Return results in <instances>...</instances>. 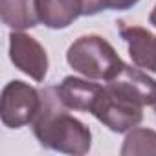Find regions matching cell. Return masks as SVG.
Segmentation results:
<instances>
[{
    "label": "cell",
    "instance_id": "6da1fadb",
    "mask_svg": "<svg viewBox=\"0 0 156 156\" xmlns=\"http://www.w3.org/2000/svg\"><path fill=\"white\" fill-rule=\"evenodd\" d=\"M42 105L33 119V134L44 149H51L64 154L83 156L92 147V132L81 121L73 118L61 101L57 87H46L41 90Z\"/></svg>",
    "mask_w": 156,
    "mask_h": 156
},
{
    "label": "cell",
    "instance_id": "7a4b0ae2",
    "mask_svg": "<svg viewBox=\"0 0 156 156\" xmlns=\"http://www.w3.org/2000/svg\"><path fill=\"white\" fill-rule=\"evenodd\" d=\"M66 61L73 72L105 83L110 81L125 64L114 46L101 35H83L75 39L66 51Z\"/></svg>",
    "mask_w": 156,
    "mask_h": 156
},
{
    "label": "cell",
    "instance_id": "3957f363",
    "mask_svg": "<svg viewBox=\"0 0 156 156\" xmlns=\"http://www.w3.org/2000/svg\"><path fill=\"white\" fill-rule=\"evenodd\" d=\"M98 121L108 127L112 132L123 134L138 127L143 119V105L121 94L119 90L105 85L90 112Z\"/></svg>",
    "mask_w": 156,
    "mask_h": 156
},
{
    "label": "cell",
    "instance_id": "277c9868",
    "mask_svg": "<svg viewBox=\"0 0 156 156\" xmlns=\"http://www.w3.org/2000/svg\"><path fill=\"white\" fill-rule=\"evenodd\" d=\"M42 105L41 90L24 83V81H9L0 98V118L8 129H22L31 125L37 118Z\"/></svg>",
    "mask_w": 156,
    "mask_h": 156
},
{
    "label": "cell",
    "instance_id": "5b68a950",
    "mask_svg": "<svg viewBox=\"0 0 156 156\" xmlns=\"http://www.w3.org/2000/svg\"><path fill=\"white\" fill-rule=\"evenodd\" d=\"M9 59L22 73L30 75L33 81L42 83L48 73V53L44 46L31 35L24 31L9 33Z\"/></svg>",
    "mask_w": 156,
    "mask_h": 156
},
{
    "label": "cell",
    "instance_id": "8992f818",
    "mask_svg": "<svg viewBox=\"0 0 156 156\" xmlns=\"http://www.w3.org/2000/svg\"><path fill=\"white\" fill-rule=\"evenodd\" d=\"M107 85H110L112 88L119 90L121 94L129 96L143 107L156 103V79L147 75V72L140 70L136 64H123L112 79L107 81Z\"/></svg>",
    "mask_w": 156,
    "mask_h": 156
},
{
    "label": "cell",
    "instance_id": "52a82bcc",
    "mask_svg": "<svg viewBox=\"0 0 156 156\" xmlns=\"http://www.w3.org/2000/svg\"><path fill=\"white\" fill-rule=\"evenodd\" d=\"M121 39L129 46V55L132 62L145 70V72H156V35H152L149 30L134 24H125L123 20L116 22Z\"/></svg>",
    "mask_w": 156,
    "mask_h": 156
},
{
    "label": "cell",
    "instance_id": "ba28073f",
    "mask_svg": "<svg viewBox=\"0 0 156 156\" xmlns=\"http://www.w3.org/2000/svg\"><path fill=\"white\" fill-rule=\"evenodd\" d=\"M103 85L94 83L81 77H73L68 75L62 79V83L57 85V94L61 98V101L64 103V107H68L70 110H81V112H92V107L101 92Z\"/></svg>",
    "mask_w": 156,
    "mask_h": 156
},
{
    "label": "cell",
    "instance_id": "9c48e42d",
    "mask_svg": "<svg viewBox=\"0 0 156 156\" xmlns=\"http://www.w3.org/2000/svg\"><path fill=\"white\" fill-rule=\"evenodd\" d=\"M41 22L50 30H64L85 15V0H37Z\"/></svg>",
    "mask_w": 156,
    "mask_h": 156
},
{
    "label": "cell",
    "instance_id": "30bf717a",
    "mask_svg": "<svg viewBox=\"0 0 156 156\" xmlns=\"http://www.w3.org/2000/svg\"><path fill=\"white\" fill-rule=\"evenodd\" d=\"M0 17L8 28L15 31L35 28L41 22L37 0H0Z\"/></svg>",
    "mask_w": 156,
    "mask_h": 156
},
{
    "label": "cell",
    "instance_id": "8fae6325",
    "mask_svg": "<svg viewBox=\"0 0 156 156\" xmlns=\"http://www.w3.org/2000/svg\"><path fill=\"white\" fill-rule=\"evenodd\" d=\"M119 152L123 156H136V154L156 156V130L145 127H134L132 130H129L127 138L123 140Z\"/></svg>",
    "mask_w": 156,
    "mask_h": 156
},
{
    "label": "cell",
    "instance_id": "7c38bea8",
    "mask_svg": "<svg viewBox=\"0 0 156 156\" xmlns=\"http://www.w3.org/2000/svg\"><path fill=\"white\" fill-rule=\"evenodd\" d=\"M140 0H99L101 9H114V11H125L134 8Z\"/></svg>",
    "mask_w": 156,
    "mask_h": 156
},
{
    "label": "cell",
    "instance_id": "4fadbf2b",
    "mask_svg": "<svg viewBox=\"0 0 156 156\" xmlns=\"http://www.w3.org/2000/svg\"><path fill=\"white\" fill-rule=\"evenodd\" d=\"M149 22L156 28V6L152 8V11H151V15H149Z\"/></svg>",
    "mask_w": 156,
    "mask_h": 156
},
{
    "label": "cell",
    "instance_id": "5bb4252c",
    "mask_svg": "<svg viewBox=\"0 0 156 156\" xmlns=\"http://www.w3.org/2000/svg\"><path fill=\"white\" fill-rule=\"evenodd\" d=\"M154 112H156V103H154Z\"/></svg>",
    "mask_w": 156,
    "mask_h": 156
}]
</instances>
